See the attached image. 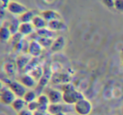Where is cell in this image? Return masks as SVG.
I'll list each match as a JSON object with an SVG mask.
<instances>
[{"instance_id": "18", "label": "cell", "mask_w": 123, "mask_h": 115, "mask_svg": "<svg viewBox=\"0 0 123 115\" xmlns=\"http://www.w3.org/2000/svg\"><path fill=\"white\" fill-rule=\"evenodd\" d=\"M35 14L33 11L31 10H27L26 12H25L24 14H22L21 15H19V21L20 23H31L35 17Z\"/></svg>"}, {"instance_id": "11", "label": "cell", "mask_w": 123, "mask_h": 115, "mask_svg": "<svg viewBox=\"0 0 123 115\" xmlns=\"http://www.w3.org/2000/svg\"><path fill=\"white\" fill-rule=\"evenodd\" d=\"M35 30L32 23H20L19 27V33L21 35H30Z\"/></svg>"}, {"instance_id": "3", "label": "cell", "mask_w": 123, "mask_h": 115, "mask_svg": "<svg viewBox=\"0 0 123 115\" xmlns=\"http://www.w3.org/2000/svg\"><path fill=\"white\" fill-rule=\"evenodd\" d=\"M7 84L9 89L12 90V92L18 97V98H23L25 95V93L27 91V88L24 86L23 84H21L19 81H9V79H7Z\"/></svg>"}, {"instance_id": "8", "label": "cell", "mask_w": 123, "mask_h": 115, "mask_svg": "<svg viewBox=\"0 0 123 115\" xmlns=\"http://www.w3.org/2000/svg\"><path fill=\"white\" fill-rule=\"evenodd\" d=\"M66 45V40L64 39V37L62 36H58L56 39H54L52 44H51V48L52 52H59V51H62L63 48L65 47Z\"/></svg>"}, {"instance_id": "25", "label": "cell", "mask_w": 123, "mask_h": 115, "mask_svg": "<svg viewBox=\"0 0 123 115\" xmlns=\"http://www.w3.org/2000/svg\"><path fill=\"white\" fill-rule=\"evenodd\" d=\"M103 1V4L106 6L107 8H114V2L115 0H102Z\"/></svg>"}, {"instance_id": "7", "label": "cell", "mask_w": 123, "mask_h": 115, "mask_svg": "<svg viewBox=\"0 0 123 115\" xmlns=\"http://www.w3.org/2000/svg\"><path fill=\"white\" fill-rule=\"evenodd\" d=\"M42 46L39 43L38 40H32L31 41L28 47V52L32 56H39L42 51Z\"/></svg>"}, {"instance_id": "27", "label": "cell", "mask_w": 123, "mask_h": 115, "mask_svg": "<svg viewBox=\"0 0 123 115\" xmlns=\"http://www.w3.org/2000/svg\"><path fill=\"white\" fill-rule=\"evenodd\" d=\"M33 115H51L50 113H48L47 111H43V110H37V111L34 112L33 113Z\"/></svg>"}, {"instance_id": "30", "label": "cell", "mask_w": 123, "mask_h": 115, "mask_svg": "<svg viewBox=\"0 0 123 115\" xmlns=\"http://www.w3.org/2000/svg\"><path fill=\"white\" fill-rule=\"evenodd\" d=\"M53 115H66L64 112H60V113H55Z\"/></svg>"}, {"instance_id": "32", "label": "cell", "mask_w": 123, "mask_h": 115, "mask_svg": "<svg viewBox=\"0 0 123 115\" xmlns=\"http://www.w3.org/2000/svg\"><path fill=\"white\" fill-rule=\"evenodd\" d=\"M121 60H122V62H123V51H122V52H121Z\"/></svg>"}, {"instance_id": "2", "label": "cell", "mask_w": 123, "mask_h": 115, "mask_svg": "<svg viewBox=\"0 0 123 115\" xmlns=\"http://www.w3.org/2000/svg\"><path fill=\"white\" fill-rule=\"evenodd\" d=\"M74 111L79 115H89L92 111V103L86 98H82L74 104Z\"/></svg>"}, {"instance_id": "23", "label": "cell", "mask_w": 123, "mask_h": 115, "mask_svg": "<svg viewBox=\"0 0 123 115\" xmlns=\"http://www.w3.org/2000/svg\"><path fill=\"white\" fill-rule=\"evenodd\" d=\"M27 109H29L30 111H31L32 113L34 112L37 111V110L40 109V105L38 103L37 100H35L33 102H31V103H27Z\"/></svg>"}, {"instance_id": "33", "label": "cell", "mask_w": 123, "mask_h": 115, "mask_svg": "<svg viewBox=\"0 0 123 115\" xmlns=\"http://www.w3.org/2000/svg\"><path fill=\"white\" fill-rule=\"evenodd\" d=\"M69 115H74V114H69Z\"/></svg>"}, {"instance_id": "14", "label": "cell", "mask_w": 123, "mask_h": 115, "mask_svg": "<svg viewBox=\"0 0 123 115\" xmlns=\"http://www.w3.org/2000/svg\"><path fill=\"white\" fill-rule=\"evenodd\" d=\"M12 33L9 30L8 26H0V41L1 42H8L12 37Z\"/></svg>"}, {"instance_id": "19", "label": "cell", "mask_w": 123, "mask_h": 115, "mask_svg": "<svg viewBox=\"0 0 123 115\" xmlns=\"http://www.w3.org/2000/svg\"><path fill=\"white\" fill-rule=\"evenodd\" d=\"M23 98H24L25 101L28 103H31V102H33L37 99V95H36V92L34 90H27L26 92L25 93Z\"/></svg>"}, {"instance_id": "29", "label": "cell", "mask_w": 123, "mask_h": 115, "mask_svg": "<svg viewBox=\"0 0 123 115\" xmlns=\"http://www.w3.org/2000/svg\"><path fill=\"white\" fill-rule=\"evenodd\" d=\"M9 3H10V0H0V5H2L3 7L6 8V9L9 6Z\"/></svg>"}, {"instance_id": "4", "label": "cell", "mask_w": 123, "mask_h": 115, "mask_svg": "<svg viewBox=\"0 0 123 115\" xmlns=\"http://www.w3.org/2000/svg\"><path fill=\"white\" fill-rule=\"evenodd\" d=\"M16 98V95L12 90L7 87H3L0 90V102L5 105H11Z\"/></svg>"}, {"instance_id": "31", "label": "cell", "mask_w": 123, "mask_h": 115, "mask_svg": "<svg viewBox=\"0 0 123 115\" xmlns=\"http://www.w3.org/2000/svg\"><path fill=\"white\" fill-rule=\"evenodd\" d=\"M4 87V85H3V82L1 81H0V90L2 89V88Z\"/></svg>"}, {"instance_id": "1", "label": "cell", "mask_w": 123, "mask_h": 115, "mask_svg": "<svg viewBox=\"0 0 123 115\" xmlns=\"http://www.w3.org/2000/svg\"><path fill=\"white\" fill-rule=\"evenodd\" d=\"M62 101L68 105H74L78 101L84 98L83 93L77 91L70 83H66L62 86Z\"/></svg>"}, {"instance_id": "12", "label": "cell", "mask_w": 123, "mask_h": 115, "mask_svg": "<svg viewBox=\"0 0 123 115\" xmlns=\"http://www.w3.org/2000/svg\"><path fill=\"white\" fill-rule=\"evenodd\" d=\"M32 24L34 26L35 29H45V28H47V21L44 19L41 15H36L34 17L32 20Z\"/></svg>"}, {"instance_id": "15", "label": "cell", "mask_w": 123, "mask_h": 115, "mask_svg": "<svg viewBox=\"0 0 123 115\" xmlns=\"http://www.w3.org/2000/svg\"><path fill=\"white\" fill-rule=\"evenodd\" d=\"M41 15L46 19L47 22L51 21L53 19H61V15L58 14L56 11L55 10H45L42 11L41 14Z\"/></svg>"}, {"instance_id": "17", "label": "cell", "mask_w": 123, "mask_h": 115, "mask_svg": "<svg viewBox=\"0 0 123 115\" xmlns=\"http://www.w3.org/2000/svg\"><path fill=\"white\" fill-rule=\"evenodd\" d=\"M64 108H65V106L61 104V103H50L47 108V112L51 113V115H53L55 113H60V112H64Z\"/></svg>"}, {"instance_id": "20", "label": "cell", "mask_w": 123, "mask_h": 115, "mask_svg": "<svg viewBox=\"0 0 123 115\" xmlns=\"http://www.w3.org/2000/svg\"><path fill=\"white\" fill-rule=\"evenodd\" d=\"M19 24H20V21H19V19H13L12 21H10V23H9V30L11 31V33H12V34H17V33H19Z\"/></svg>"}, {"instance_id": "9", "label": "cell", "mask_w": 123, "mask_h": 115, "mask_svg": "<svg viewBox=\"0 0 123 115\" xmlns=\"http://www.w3.org/2000/svg\"><path fill=\"white\" fill-rule=\"evenodd\" d=\"M47 28L51 31L61 30L65 28V23L62 20V19H53L47 23Z\"/></svg>"}, {"instance_id": "16", "label": "cell", "mask_w": 123, "mask_h": 115, "mask_svg": "<svg viewBox=\"0 0 123 115\" xmlns=\"http://www.w3.org/2000/svg\"><path fill=\"white\" fill-rule=\"evenodd\" d=\"M37 102L40 105V109L43 111H47L48 106L50 105V101L46 94H41L37 97Z\"/></svg>"}, {"instance_id": "24", "label": "cell", "mask_w": 123, "mask_h": 115, "mask_svg": "<svg viewBox=\"0 0 123 115\" xmlns=\"http://www.w3.org/2000/svg\"><path fill=\"white\" fill-rule=\"evenodd\" d=\"M114 8L118 11H123V0H115Z\"/></svg>"}, {"instance_id": "22", "label": "cell", "mask_w": 123, "mask_h": 115, "mask_svg": "<svg viewBox=\"0 0 123 115\" xmlns=\"http://www.w3.org/2000/svg\"><path fill=\"white\" fill-rule=\"evenodd\" d=\"M54 39L53 38H48V37H40L39 43L41 45L42 47H51Z\"/></svg>"}, {"instance_id": "28", "label": "cell", "mask_w": 123, "mask_h": 115, "mask_svg": "<svg viewBox=\"0 0 123 115\" xmlns=\"http://www.w3.org/2000/svg\"><path fill=\"white\" fill-rule=\"evenodd\" d=\"M17 115H33V113L31 111H30L29 109H27V108H25L24 110L19 112Z\"/></svg>"}, {"instance_id": "13", "label": "cell", "mask_w": 123, "mask_h": 115, "mask_svg": "<svg viewBox=\"0 0 123 115\" xmlns=\"http://www.w3.org/2000/svg\"><path fill=\"white\" fill-rule=\"evenodd\" d=\"M10 106L12 107V108L14 111L19 113V112L22 111L25 108H27V103L25 101L23 98H16Z\"/></svg>"}, {"instance_id": "26", "label": "cell", "mask_w": 123, "mask_h": 115, "mask_svg": "<svg viewBox=\"0 0 123 115\" xmlns=\"http://www.w3.org/2000/svg\"><path fill=\"white\" fill-rule=\"evenodd\" d=\"M6 11H7V9H6V8L3 7L2 5H0V20L5 18Z\"/></svg>"}, {"instance_id": "5", "label": "cell", "mask_w": 123, "mask_h": 115, "mask_svg": "<svg viewBox=\"0 0 123 115\" xmlns=\"http://www.w3.org/2000/svg\"><path fill=\"white\" fill-rule=\"evenodd\" d=\"M7 10L10 14H14V15L19 16L22 14H24L25 12H26L28 9L24 4H20V3L17 2V1H10L9 6L7 8Z\"/></svg>"}, {"instance_id": "6", "label": "cell", "mask_w": 123, "mask_h": 115, "mask_svg": "<svg viewBox=\"0 0 123 115\" xmlns=\"http://www.w3.org/2000/svg\"><path fill=\"white\" fill-rule=\"evenodd\" d=\"M46 95L49 98L50 103H61L62 101V92L59 90L50 89L48 90Z\"/></svg>"}, {"instance_id": "10", "label": "cell", "mask_w": 123, "mask_h": 115, "mask_svg": "<svg viewBox=\"0 0 123 115\" xmlns=\"http://www.w3.org/2000/svg\"><path fill=\"white\" fill-rule=\"evenodd\" d=\"M36 80L31 75H23L20 78H19V82L23 84L26 88H31L34 87L36 84Z\"/></svg>"}, {"instance_id": "21", "label": "cell", "mask_w": 123, "mask_h": 115, "mask_svg": "<svg viewBox=\"0 0 123 115\" xmlns=\"http://www.w3.org/2000/svg\"><path fill=\"white\" fill-rule=\"evenodd\" d=\"M54 31H51L48 28H45V29H38L37 34L40 37H48V38H52V34Z\"/></svg>"}]
</instances>
